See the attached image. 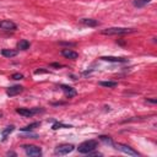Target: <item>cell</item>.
Instances as JSON below:
<instances>
[{
	"label": "cell",
	"mask_w": 157,
	"mask_h": 157,
	"mask_svg": "<svg viewBox=\"0 0 157 157\" xmlns=\"http://www.w3.org/2000/svg\"><path fill=\"white\" fill-rule=\"evenodd\" d=\"M102 33L103 34H108V36H120V34L135 33V29H132V28H125V27H110V28L103 29Z\"/></svg>",
	"instance_id": "obj_1"
},
{
	"label": "cell",
	"mask_w": 157,
	"mask_h": 157,
	"mask_svg": "<svg viewBox=\"0 0 157 157\" xmlns=\"http://www.w3.org/2000/svg\"><path fill=\"white\" fill-rule=\"evenodd\" d=\"M97 146H98V144L96 140H87V141H83L82 144H80L77 150L80 153H87L88 155L90 152L94 151L97 148Z\"/></svg>",
	"instance_id": "obj_2"
},
{
	"label": "cell",
	"mask_w": 157,
	"mask_h": 157,
	"mask_svg": "<svg viewBox=\"0 0 157 157\" xmlns=\"http://www.w3.org/2000/svg\"><path fill=\"white\" fill-rule=\"evenodd\" d=\"M75 150V146L71 145V144H61V145H58L54 150V153L55 155H59V156H63V155H67L70 152H72Z\"/></svg>",
	"instance_id": "obj_3"
},
{
	"label": "cell",
	"mask_w": 157,
	"mask_h": 157,
	"mask_svg": "<svg viewBox=\"0 0 157 157\" xmlns=\"http://www.w3.org/2000/svg\"><path fill=\"white\" fill-rule=\"evenodd\" d=\"M39 112H43V109H39V108H17L16 109V113H18L20 115H23L26 118L33 117L34 114H37Z\"/></svg>",
	"instance_id": "obj_4"
},
{
	"label": "cell",
	"mask_w": 157,
	"mask_h": 157,
	"mask_svg": "<svg viewBox=\"0 0 157 157\" xmlns=\"http://www.w3.org/2000/svg\"><path fill=\"white\" fill-rule=\"evenodd\" d=\"M22 147H23L26 155H28V156H34V157H37V156H40V155H42V150H40V147H38V146H34V145H25V146H22Z\"/></svg>",
	"instance_id": "obj_5"
},
{
	"label": "cell",
	"mask_w": 157,
	"mask_h": 157,
	"mask_svg": "<svg viewBox=\"0 0 157 157\" xmlns=\"http://www.w3.org/2000/svg\"><path fill=\"white\" fill-rule=\"evenodd\" d=\"M114 146H115L117 150H119V151H121V152H124V153H126L129 156H139L137 151L132 150L130 146H128L125 144H114Z\"/></svg>",
	"instance_id": "obj_6"
},
{
	"label": "cell",
	"mask_w": 157,
	"mask_h": 157,
	"mask_svg": "<svg viewBox=\"0 0 157 157\" xmlns=\"http://www.w3.org/2000/svg\"><path fill=\"white\" fill-rule=\"evenodd\" d=\"M0 28L5 29V31H15L17 28V26H16V23H13L10 20H4V21H0Z\"/></svg>",
	"instance_id": "obj_7"
},
{
	"label": "cell",
	"mask_w": 157,
	"mask_h": 157,
	"mask_svg": "<svg viewBox=\"0 0 157 157\" xmlns=\"http://www.w3.org/2000/svg\"><path fill=\"white\" fill-rule=\"evenodd\" d=\"M21 92H23V87L20 86V85H15V86H11L6 90V94L10 96V97H13L16 94H20Z\"/></svg>",
	"instance_id": "obj_8"
},
{
	"label": "cell",
	"mask_w": 157,
	"mask_h": 157,
	"mask_svg": "<svg viewBox=\"0 0 157 157\" xmlns=\"http://www.w3.org/2000/svg\"><path fill=\"white\" fill-rule=\"evenodd\" d=\"M60 88L65 92V94L69 97V98H71V97H74V96H76V90L74 88V87H71V86H67V85H60Z\"/></svg>",
	"instance_id": "obj_9"
},
{
	"label": "cell",
	"mask_w": 157,
	"mask_h": 157,
	"mask_svg": "<svg viewBox=\"0 0 157 157\" xmlns=\"http://www.w3.org/2000/svg\"><path fill=\"white\" fill-rule=\"evenodd\" d=\"M61 55L65 56V58H67V59H72V60L78 56V54H77L76 52L71 50V49H63V50H61Z\"/></svg>",
	"instance_id": "obj_10"
},
{
	"label": "cell",
	"mask_w": 157,
	"mask_h": 157,
	"mask_svg": "<svg viewBox=\"0 0 157 157\" xmlns=\"http://www.w3.org/2000/svg\"><path fill=\"white\" fill-rule=\"evenodd\" d=\"M104 61H109V63H126L128 59L125 58H118V56H102L101 58Z\"/></svg>",
	"instance_id": "obj_11"
},
{
	"label": "cell",
	"mask_w": 157,
	"mask_h": 157,
	"mask_svg": "<svg viewBox=\"0 0 157 157\" xmlns=\"http://www.w3.org/2000/svg\"><path fill=\"white\" fill-rule=\"evenodd\" d=\"M81 23L85 26H88V27H96L99 25V22L97 20H93V18H82Z\"/></svg>",
	"instance_id": "obj_12"
},
{
	"label": "cell",
	"mask_w": 157,
	"mask_h": 157,
	"mask_svg": "<svg viewBox=\"0 0 157 157\" xmlns=\"http://www.w3.org/2000/svg\"><path fill=\"white\" fill-rule=\"evenodd\" d=\"M1 54L5 58H12V56H16L17 55V50H15V49H2L1 50Z\"/></svg>",
	"instance_id": "obj_13"
},
{
	"label": "cell",
	"mask_w": 157,
	"mask_h": 157,
	"mask_svg": "<svg viewBox=\"0 0 157 157\" xmlns=\"http://www.w3.org/2000/svg\"><path fill=\"white\" fill-rule=\"evenodd\" d=\"M29 42L27 40V39H22V40H20L18 43H17V49H20V50H27L28 48H29Z\"/></svg>",
	"instance_id": "obj_14"
},
{
	"label": "cell",
	"mask_w": 157,
	"mask_h": 157,
	"mask_svg": "<svg viewBox=\"0 0 157 157\" xmlns=\"http://www.w3.org/2000/svg\"><path fill=\"white\" fill-rule=\"evenodd\" d=\"M39 125H40V123H39V121H36V123H32V124L26 125V126H23V128H20V130H21V131H31V130L38 128Z\"/></svg>",
	"instance_id": "obj_15"
},
{
	"label": "cell",
	"mask_w": 157,
	"mask_h": 157,
	"mask_svg": "<svg viewBox=\"0 0 157 157\" xmlns=\"http://www.w3.org/2000/svg\"><path fill=\"white\" fill-rule=\"evenodd\" d=\"M99 86L108 87V88H114V87L118 86V82H115V81H101L99 82Z\"/></svg>",
	"instance_id": "obj_16"
},
{
	"label": "cell",
	"mask_w": 157,
	"mask_h": 157,
	"mask_svg": "<svg viewBox=\"0 0 157 157\" xmlns=\"http://www.w3.org/2000/svg\"><path fill=\"white\" fill-rule=\"evenodd\" d=\"M150 1L151 0H134L132 1V5L136 6V7H144L145 5L150 4Z\"/></svg>",
	"instance_id": "obj_17"
},
{
	"label": "cell",
	"mask_w": 157,
	"mask_h": 157,
	"mask_svg": "<svg viewBox=\"0 0 157 157\" xmlns=\"http://www.w3.org/2000/svg\"><path fill=\"white\" fill-rule=\"evenodd\" d=\"M13 129H15V126H13V125L6 126V128L2 130V132H1V134H2V140H5V139L7 137V135H9L10 132H12V131H13Z\"/></svg>",
	"instance_id": "obj_18"
},
{
	"label": "cell",
	"mask_w": 157,
	"mask_h": 157,
	"mask_svg": "<svg viewBox=\"0 0 157 157\" xmlns=\"http://www.w3.org/2000/svg\"><path fill=\"white\" fill-rule=\"evenodd\" d=\"M60 128H71V125H66V124H63V123H55L52 126L53 130H56V129H60Z\"/></svg>",
	"instance_id": "obj_19"
},
{
	"label": "cell",
	"mask_w": 157,
	"mask_h": 157,
	"mask_svg": "<svg viewBox=\"0 0 157 157\" xmlns=\"http://www.w3.org/2000/svg\"><path fill=\"white\" fill-rule=\"evenodd\" d=\"M99 139H101L103 142H105V144H109V145L114 146V144H113V141H112V139H110L109 136H104V135H102V136H99Z\"/></svg>",
	"instance_id": "obj_20"
},
{
	"label": "cell",
	"mask_w": 157,
	"mask_h": 157,
	"mask_svg": "<svg viewBox=\"0 0 157 157\" xmlns=\"http://www.w3.org/2000/svg\"><path fill=\"white\" fill-rule=\"evenodd\" d=\"M11 78H12V80H21V78H23V75L20 74V72H16V74H13V75L11 76Z\"/></svg>",
	"instance_id": "obj_21"
},
{
	"label": "cell",
	"mask_w": 157,
	"mask_h": 157,
	"mask_svg": "<svg viewBox=\"0 0 157 157\" xmlns=\"http://www.w3.org/2000/svg\"><path fill=\"white\" fill-rule=\"evenodd\" d=\"M50 66H52V67H63L64 65H61V64H59V63H53V64H50Z\"/></svg>",
	"instance_id": "obj_22"
},
{
	"label": "cell",
	"mask_w": 157,
	"mask_h": 157,
	"mask_svg": "<svg viewBox=\"0 0 157 157\" xmlns=\"http://www.w3.org/2000/svg\"><path fill=\"white\" fill-rule=\"evenodd\" d=\"M60 44H65V45H69V47H74L75 43H67V42H61Z\"/></svg>",
	"instance_id": "obj_23"
},
{
	"label": "cell",
	"mask_w": 157,
	"mask_h": 157,
	"mask_svg": "<svg viewBox=\"0 0 157 157\" xmlns=\"http://www.w3.org/2000/svg\"><path fill=\"white\" fill-rule=\"evenodd\" d=\"M43 72H47V70H36V71H34L36 75H38V74H43Z\"/></svg>",
	"instance_id": "obj_24"
},
{
	"label": "cell",
	"mask_w": 157,
	"mask_h": 157,
	"mask_svg": "<svg viewBox=\"0 0 157 157\" xmlns=\"http://www.w3.org/2000/svg\"><path fill=\"white\" fill-rule=\"evenodd\" d=\"M146 101H148V102H151V103H156V102H157L156 99H148V98H147Z\"/></svg>",
	"instance_id": "obj_25"
},
{
	"label": "cell",
	"mask_w": 157,
	"mask_h": 157,
	"mask_svg": "<svg viewBox=\"0 0 157 157\" xmlns=\"http://www.w3.org/2000/svg\"><path fill=\"white\" fill-rule=\"evenodd\" d=\"M1 115H2V114H1V113H0V117H1Z\"/></svg>",
	"instance_id": "obj_26"
}]
</instances>
